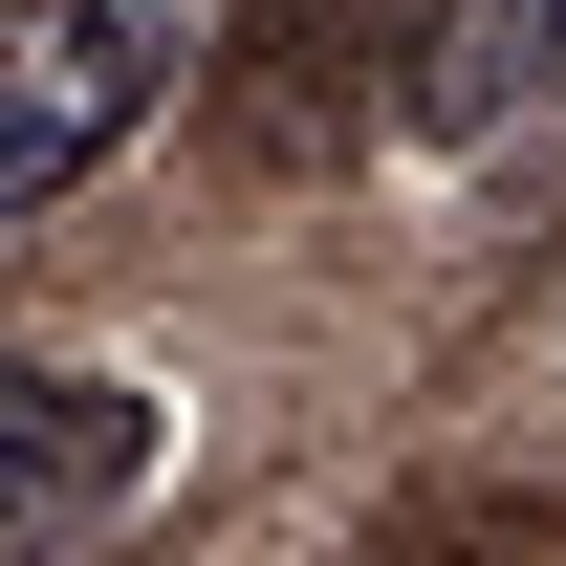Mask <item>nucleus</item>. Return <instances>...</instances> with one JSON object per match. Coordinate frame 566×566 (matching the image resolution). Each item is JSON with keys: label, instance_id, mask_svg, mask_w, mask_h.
Returning <instances> with one entry per match:
<instances>
[{"label": "nucleus", "instance_id": "nucleus-1", "mask_svg": "<svg viewBox=\"0 0 566 566\" xmlns=\"http://www.w3.org/2000/svg\"><path fill=\"white\" fill-rule=\"evenodd\" d=\"M153 392L132 370H87V349H0V566H87L109 523L153 501Z\"/></svg>", "mask_w": 566, "mask_h": 566}, {"label": "nucleus", "instance_id": "nucleus-2", "mask_svg": "<svg viewBox=\"0 0 566 566\" xmlns=\"http://www.w3.org/2000/svg\"><path fill=\"white\" fill-rule=\"evenodd\" d=\"M153 109V0H0V218H44Z\"/></svg>", "mask_w": 566, "mask_h": 566}, {"label": "nucleus", "instance_id": "nucleus-3", "mask_svg": "<svg viewBox=\"0 0 566 566\" xmlns=\"http://www.w3.org/2000/svg\"><path fill=\"white\" fill-rule=\"evenodd\" d=\"M545 87H566V0H436L415 22V132L436 153H501Z\"/></svg>", "mask_w": 566, "mask_h": 566}, {"label": "nucleus", "instance_id": "nucleus-4", "mask_svg": "<svg viewBox=\"0 0 566 566\" xmlns=\"http://www.w3.org/2000/svg\"><path fill=\"white\" fill-rule=\"evenodd\" d=\"M415 566H545V545H415Z\"/></svg>", "mask_w": 566, "mask_h": 566}]
</instances>
